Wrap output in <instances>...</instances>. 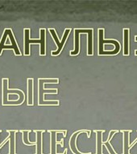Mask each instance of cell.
Returning <instances> with one entry per match:
<instances>
[{"label":"cell","mask_w":137,"mask_h":154,"mask_svg":"<svg viewBox=\"0 0 137 154\" xmlns=\"http://www.w3.org/2000/svg\"><path fill=\"white\" fill-rule=\"evenodd\" d=\"M7 35H9V37H10V40H12V42L14 43V51H15V54L16 55V56H21V53H20V51H19V48H18V45H17V43H16V42H15V38H14V36H13V35H12V29H7Z\"/></svg>","instance_id":"5b68a950"},{"label":"cell","mask_w":137,"mask_h":154,"mask_svg":"<svg viewBox=\"0 0 137 154\" xmlns=\"http://www.w3.org/2000/svg\"><path fill=\"white\" fill-rule=\"evenodd\" d=\"M75 31V50L73 51H70V55L71 56H75V55L78 54L79 52V33L74 29Z\"/></svg>","instance_id":"8992f818"},{"label":"cell","mask_w":137,"mask_h":154,"mask_svg":"<svg viewBox=\"0 0 137 154\" xmlns=\"http://www.w3.org/2000/svg\"><path fill=\"white\" fill-rule=\"evenodd\" d=\"M44 130H41L40 133V134H36V137H37V141H38V145H37V149H36V154H39V152L41 150V133H43Z\"/></svg>","instance_id":"ba28073f"},{"label":"cell","mask_w":137,"mask_h":154,"mask_svg":"<svg viewBox=\"0 0 137 154\" xmlns=\"http://www.w3.org/2000/svg\"><path fill=\"white\" fill-rule=\"evenodd\" d=\"M28 105H33V79L28 78Z\"/></svg>","instance_id":"277c9868"},{"label":"cell","mask_w":137,"mask_h":154,"mask_svg":"<svg viewBox=\"0 0 137 154\" xmlns=\"http://www.w3.org/2000/svg\"><path fill=\"white\" fill-rule=\"evenodd\" d=\"M7 35H7V29H5L4 30V33H3V38H2L1 41H0V55L2 54V51L3 49V47L5 46L4 45V43L6 41V39H7Z\"/></svg>","instance_id":"52a82bcc"},{"label":"cell","mask_w":137,"mask_h":154,"mask_svg":"<svg viewBox=\"0 0 137 154\" xmlns=\"http://www.w3.org/2000/svg\"><path fill=\"white\" fill-rule=\"evenodd\" d=\"M80 33H88V56L93 55V29H75Z\"/></svg>","instance_id":"3957f363"},{"label":"cell","mask_w":137,"mask_h":154,"mask_svg":"<svg viewBox=\"0 0 137 154\" xmlns=\"http://www.w3.org/2000/svg\"><path fill=\"white\" fill-rule=\"evenodd\" d=\"M40 39H29V34H30V29L24 28V55L29 56L30 55V49H29V44L31 43H40V56H45V29L41 28L40 30Z\"/></svg>","instance_id":"6da1fadb"},{"label":"cell","mask_w":137,"mask_h":154,"mask_svg":"<svg viewBox=\"0 0 137 154\" xmlns=\"http://www.w3.org/2000/svg\"><path fill=\"white\" fill-rule=\"evenodd\" d=\"M56 154H67V149H65V152H63V153H56Z\"/></svg>","instance_id":"9c48e42d"},{"label":"cell","mask_w":137,"mask_h":154,"mask_svg":"<svg viewBox=\"0 0 137 154\" xmlns=\"http://www.w3.org/2000/svg\"><path fill=\"white\" fill-rule=\"evenodd\" d=\"M48 31H50V33H51V35H52V37L54 38V40H55V42L57 43V46H58V49H57V51H52L51 54L52 55V56H57V55H58V54L61 53V50H62V48H63V46H64V43H65V42L66 41L67 37H68V35H69V34L70 29H66V30L65 31L64 35H63V38H62V40H61V41H60V40L57 39V34H56V31H55L54 29H51V28H50V29H48Z\"/></svg>","instance_id":"7a4b0ae2"}]
</instances>
